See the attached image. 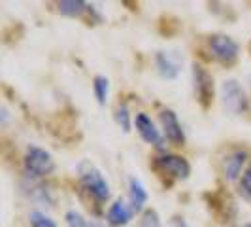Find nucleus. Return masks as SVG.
Segmentation results:
<instances>
[{"mask_svg": "<svg viewBox=\"0 0 251 227\" xmlns=\"http://www.w3.org/2000/svg\"><path fill=\"white\" fill-rule=\"evenodd\" d=\"M221 99L228 112L244 114L248 110V97L236 80H225L221 85Z\"/></svg>", "mask_w": 251, "mask_h": 227, "instance_id": "1", "label": "nucleus"}, {"mask_svg": "<svg viewBox=\"0 0 251 227\" xmlns=\"http://www.w3.org/2000/svg\"><path fill=\"white\" fill-rule=\"evenodd\" d=\"M25 169L32 176H48L55 169V161L50 151L42 150L38 146H30L25 155Z\"/></svg>", "mask_w": 251, "mask_h": 227, "instance_id": "2", "label": "nucleus"}, {"mask_svg": "<svg viewBox=\"0 0 251 227\" xmlns=\"http://www.w3.org/2000/svg\"><path fill=\"white\" fill-rule=\"evenodd\" d=\"M81 184L97 201L104 202L110 199V186L95 167L81 170Z\"/></svg>", "mask_w": 251, "mask_h": 227, "instance_id": "3", "label": "nucleus"}, {"mask_svg": "<svg viewBox=\"0 0 251 227\" xmlns=\"http://www.w3.org/2000/svg\"><path fill=\"white\" fill-rule=\"evenodd\" d=\"M210 50L214 53L215 59H219L221 63L232 64L238 59V44L230 36L225 34H215L210 38Z\"/></svg>", "mask_w": 251, "mask_h": 227, "instance_id": "4", "label": "nucleus"}, {"mask_svg": "<svg viewBox=\"0 0 251 227\" xmlns=\"http://www.w3.org/2000/svg\"><path fill=\"white\" fill-rule=\"evenodd\" d=\"M193 80H195L197 99L204 108H208L212 99H214V80H212V76L208 74V70L202 68L201 64H193Z\"/></svg>", "mask_w": 251, "mask_h": 227, "instance_id": "5", "label": "nucleus"}, {"mask_svg": "<svg viewBox=\"0 0 251 227\" xmlns=\"http://www.w3.org/2000/svg\"><path fill=\"white\" fill-rule=\"evenodd\" d=\"M157 167H159L163 172L177 178V180H185V178L189 176V172H191V167H189V163L183 157H179V155H170V153L157 157Z\"/></svg>", "mask_w": 251, "mask_h": 227, "instance_id": "6", "label": "nucleus"}, {"mask_svg": "<svg viewBox=\"0 0 251 227\" xmlns=\"http://www.w3.org/2000/svg\"><path fill=\"white\" fill-rule=\"evenodd\" d=\"M161 123H163L164 135L170 142H174L177 146L183 144L185 140V135H183V129H181V123L177 121V115L172 110H164L161 114Z\"/></svg>", "mask_w": 251, "mask_h": 227, "instance_id": "7", "label": "nucleus"}, {"mask_svg": "<svg viewBox=\"0 0 251 227\" xmlns=\"http://www.w3.org/2000/svg\"><path fill=\"white\" fill-rule=\"evenodd\" d=\"M155 63H157V68H159V74L166 78V80H174L179 74V61L172 53L159 51L157 57H155Z\"/></svg>", "mask_w": 251, "mask_h": 227, "instance_id": "8", "label": "nucleus"}, {"mask_svg": "<svg viewBox=\"0 0 251 227\" xmlns=\"http://www.w3.org/2000/svg\"><path fill=\"white\" fill-rule=\"evenodd\" d=\"M246 159H248V155H246V151H232V153H228L225 157V163H223V172H225V178L226 180H236L240 176V172H242V167L246 163Z\"/></svg>", "mask_w": 251, "mask_h": 227, "instance_id": "9", "label": "nucleus"}, {"mask_svg": "<svg viewBox=\"0 0 251 227\" xmlns=\"http://www.w3.org/2000/svg\"><path fill=\"white\" fill-rule=\"evenodd\" d=\"M136 129H138L140 137L146 142H150V144H159L161 142L159 129L155 127V123L151 121V117H148L146 114H138L136 115Z\"/></svg>", "mask_w": 251, "mask_h": 227, "instance_id": "10", "label": "nucleus"}, {"mask_svg": "<svg viewBox=\"0 0 251 227\" xmlns=\"http://www.w3.org/2000/svg\"><path fill=\"white\" fill-rule=\"evenodd\" d=\"M132 212L134 210L128 208L123 199H119V201H115L110 206V210H108V222L112 226H126L130 222V218H132Z\"/></svg>", "mask_w": 251, "mask_h": 227, "instance_id": "11", "label": "nucleus"}, {"mask_svg": "<svg viewBox=\"0 0 251 227\" xmlns=\"http://www.w3.org/2000/svg\"><path fill=\"white\" fill-rule=\"evenodd\" d=\"M146 202H148V191L136 178H130V208L134 212H140Z\"/></svg>", "mask_w": 251, "mask_h": 227, "instance_id": "12", "label": "nucleus"}, {"mask_svg": "<svg viewBox=\"0 0 251 227\" xmlns=\"http://www.w3.org/2000/svg\"><path fill=\"white\" fill-rule=\"evenodd\" d=\"M89 4L87 2H81V0H63L59 2V10L64 15H70V17H77L83 12H87Z\"/></svg>", "mask_w": 251, "mask_h": 227, "instance_id": "13", "label": "nucleus"}, {"mask_svg": "<svg viewBox=\"0 0 251 227\" xmlns=\"http://www.w3.org/2000/svg\"><path fill=\"white\" fill-rule=\"evenodd\" d=\"M108 91H110L108 78H104V76H97V78H95V95H97V101H99V104H106Z\"/></svg>", "mask_w": 251, "mask_h": 227, "instance_id": "14", "label": "nucleus"}, {"mask_svg": "<svg viewBox=\"0 0 251 227\" xmlns=\"http://www.w3.org/2000/svg\"><path fill=\"white\" fill-rule=\"evenodd\" d=\"M30 226L32 227H57V224L51 220L50 216L44 212H32L30 214Z\"/></svg>", "mask_w": 251, "mask_h": 227, "instance_id": "15", "label": "nucleus"}, {"mask_svg": "<svg viewBox=\"0 0 251 227\" xmlns=\"http://www.w3.org/2000/svg\"><path fill=\"white\" fill-rule=\"evenodd\" d=\"M66 224H68V227H91V224H89L87 220L79 214V212H75V210L66 212Z\"/></svg>", "mask_w": 251, "mask_h": 227, "instance_id": "16", "label": "nucleus"}, {"mask_svg": "<svg viewBox=\"0 0 251 227\" xmlns=\"http://www.w3.org/2000/svg\"><path fill=\"white\" fill-rule=\"evenodd\" d=\"M115 121L121 125V129L128 133L130 131V114L126 110V106H121V108H117V112H115Z\"/></svg>", "mask_w": 251, "mask_h": 227, "instance_id": "17", "label": "nucleus"}, {"mask_svg": "<svg viewBox=\"0 0 251 227\" xmlns=\"http://www.w3.org/2000/svg\"><path fill=\"white\" fill-rule=\"evenodd\" d=\"M140 227H161V220H159V216L155 210H148L144 218H142V222H140Z\"/></svg>", "mask_w": 251, "mask_h": 227, "instance_id": "18", "label": "nucleus"}, {"mask_svg": "<svg viewBox=\"0 0 251 227\" xmlns=\"http://www.w3.org/2000/svg\"><path fill=\"white\" fill-rule=\"evenodd\" d=\"M242 188H244V191L251 197V167L246 170V174L242 176Z\"/></svg>", "mask_w": 251, "mask_h": 227, "instance_id": "19", "label": "nucleus"}, {"mask_svg": "<svg viewBox=\"0 0 251 227\" xmlns=\"http://www.w3.org/2000/svg\"><path fill=\"white\" fill-rule=\"evenodd\" d=\"M172 227H189V226L183 218H174V220H172Z\"/></svg>", "mask_w": 251, "mask_h": 227, "instance_id": "20", "label": "nucleus"}, {"mask_svg": "<svg viewBox=\"0 0 251 227\" xmlns=\"http://www.w3.org/2000/svg\"><path fill=\"white\" fill-rule=\"evenodd\" d=\"M244 227H251V224H246V226H244Z\"/></svg>", "mask_w": 251, "mask_h": 227, "instance_id": "21", "label": "nucleus"}]
</instances>
